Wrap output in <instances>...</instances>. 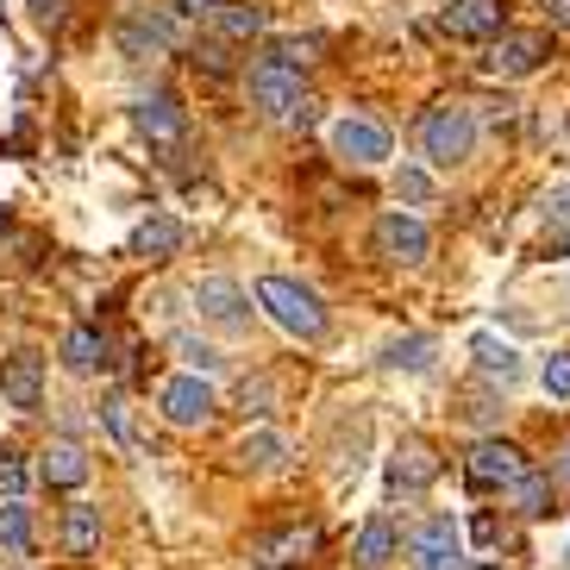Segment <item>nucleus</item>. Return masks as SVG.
Instances as JSON below:
<instances>
[{
    "mask_svg": "<svg viewBox=\"0 0 570 570\" xmlns=\"http://www.w3.org/2000/svg\"><path fill=\"white\" fill-rule=\"evenodd\" d=\"M445 32L452 38H502L508 32L502 0H452L445 7Z\"/></svg>",
    "mask_w": 570,
    "mask_h": 570,
    "instance_id": "obj_13",
    "label": "nucleus"
},
{
    "mask_svg": "<svg viewBox=\"0 0 570 570\" xmlns=\"http://www.w3.org/2000/svg\"><path fill=\"white\" fill-rule=\"evenodd\" d=\"M19 489H26V464H19V452H0V495L19 502Z\"/></svg>",
    "mask_w": 570,
    "mask_h": 570,
    "instance_id": "obj_30",
    "label": "nucleus"
},
{
    "mask_svg": "<svg viewBox=\"0 0 570 570\" xmlns=\"http://www.w3.org/2000/svg\"><path fill=\"white\" fill-rule=\"evenodd\" d=\"M407 558H414V570H464V533H458V520L452 514L420 520L414 539H407Z\"/></svg>",
    "mask_w": 570,
    "mask_h": 570,
    "instance_id": "obj_4",
    "label": "nucleus"
},
{
    "mask_svg": "<svg viewBox=\"0 0 570 570\" xmlns=\"http://www.w3.org/2000/svg\"><path fill=\"white\" fill-rule=\"evenodd\" d=\"M376 252H383L389 264H426V257H433V233H426L414 214H383L376 219Z\"/></svg>",
    "mask_w": 570,
    "mask_h": 570,
    "instance_id": "obj_8",
    "label": "nucleus"
},
{
    "mask_svg": "<svg viewBox=\"0 0 570 570\" xmlns=\"http://www.w3.org/2000/svg\"><path fill=\"white\" fill-rule=\"evenodd\" d=\"M558 476L570 483V439H564V458H558Z\"/></svg>",
    "mask_w": 570,
    "mask_h": 570,
    "instance_id": "obj_39",
    "label": "nucleus"
},
{
    "mask_svg": "<svg viewBox=\"0 0 570 570\" xmlns=\"http://www.w3.org/2000/svg\"><path fill=\"white\" fill-rule=\"evenodd\" d=\"M132 119H138V132L157 138V145H176V138L188 132L183 107L169 101V95H138V101H132Z\"/></svg>",
    "mask_w": 570,
    "mask_h": 570,
    "instance_id": "obj_14",
    "label": "nucleus"
},
{
    "mask_svg": "<svg viewBox=\"0 0 570 570\" xmlns=\"http://www.w3.org/2000/svg\"><path fill=\"white\" fill-rule=\"evenodd\" d=\"M252 101L264 107L269 119H283V126H307V119H314V95L302 88V69L276 63V57H264V63L252 69Z\"/></svg>",
    "mask_w": 570,
    "mask_h": 570,
    "instance_id": "obj_2",
    "label": "nucleus"
},
{
    "mask_svg": "<svg viewBox=\"0 0 570 570\" xmlns=\"http://www.w3.org/2000/svg\"><path fill=\"white\" fill-rule=\"evenodd\" d=\"M420 151L433 157L439 169L464 164V157L476 151V114H470L464 101H439V107H426V119H420Z\"/></svg>",
    "mask_w": 570,
    "mask_h": 570,
    "instance_id": "obj_1",
    "label": "nucleus"
},
{
    "mask_svg": "<svg viewBox=\"0 0 570 570\" xmlns=\"http://www.w3.org/2000/svg\"><path fill=\"white\" fill-rule=\"evenodd\" d=\"M214 19H219V32L226 38H257L269 26V13L257 7V0H233V7H219Z\"/></svg>",
    "mask_w": 570,
    "mask_h": 570,
    "instance_id": "obj_25",
    "label": "nucleus"
},
{
    "mask_svg": "<svg viewBox=\"0 0 570 570\" xmlns=\"http://www.w3.org/2000/svg\"><path fill=\"white\" fill-rule=\"evenodd\" d=\"M552 252H558V257H564V252H570V233H564V238H552Z\"/></svg>",
    "mask_w": 570,
    "mask_h": 570,
    "instance_id": "obj_40",
    "label": "nucleus"
},
{
    "mask_svg": "<svg viewBox=\"0 0 570 570\" xmlns=\"http://www.w3.org/2000/svg\"><path fill=\"white\" fill-rule=\"evenodd\" d=\"M0 395H7L13 407H38V402H45V357H38V352L0 357Z\"/></svg>",
    "mask_w": 570,
    "mask_h": 570,
    "instance_id": "obj_12",
    "label": "nucleus"
},
{
    "mask_svg": "<svg viewBox=\"0 0 570 570\" xmlns=\"http://www.w3.org/2000/svg\"><path fill=\"white\" fill-rule=\"evenodd\" d=\"M314 546H320L314 527H283V533H264L252 552H257V564H307Z\"/></svg>",
    "mask_w": 570,
    "mask_h": 570,
    "instance_id": "obj_15",
    "label": "nucleus"
},
{
    "mask_svg": "<svg viewBox=\"0 0 570 570\" xmlns=\"http://www.w3.org/2000/svg\"><path fill=\"white\" fill-rule=\"evenodd\" d=\"M63 546H69V558H88V552H95V546H101V508L69 502V514H63Z\"/></svg>",
    "mask_w": 570,
    "mask_h": 570,
    "instance_id": "obj_19",
    "label": "nucleus"
},
{
    "mask_svg": "<svg viewBox=\"0 0 570 570\" xmlns=\"http://www.w3.org/2000/svg\"><path fill=\"white\" fill-rule=\"evenodd\" d=\"M202 13H219V0H176V19H202Z\"/></svg>",
    "mask_w": 570,
    "mask_h": 570,
    "instance_id": "obj_35",
    "label": "nucleus"
},
{
    "mask_svg": "<svg viewBox=\"0 0 570 570\" xmlns=\"http://www.w3.org/2000/svg\"><path fill=\"white\" fill-rule=\"evenodd\" d=\"M464 470H470V483L476 489H514L520 476H527V458H520L508 439H476Z\"/></svg>",
    "mask_w": 570,
    "mask_h": 570,
    "instance_id": "obj_6",
    "label": "nucleus"
},
{
    "mask_svg": "<svg viewBox=\"0 0 570 570\" xmlns=\"http://www.w3.org/2000/svg\"><path fill=\"white\" fill-rule=\"evenodd\" d=\"M176 352H183V357H188V364H195V370H214V364H219V357L207 352V345H195V338H183V345H176Z\"/></svg>",
    "mask_w": 570,
    "mask_h": 570,
    "instance_id": "obj_34",
    "label": "nucleus"
},
{
    "mask_svg": "<svg viewBox=\"0 0 570 570\" xmlns=\"http://www.w3.org/2000/svg\"><path fill=\"white\" fill-rule=\"evenodd\" d=\"M63 364H69V370L107 364V333H95V326H76V333L63 338Z\"/></svg>",
    "mask_w": 570,
    "mask_h": 570,
    "instance_id": "obj_23",
    "label": "nucleus"
},
{
    "mask_svg": "<svg viewBox=\"0 0 570 570\" xmlns=\"http://www.w3.org/2000/svg\"><path fill=\"white\" fill-rule=\"evenodd\" d=\"M101 420H107V433H114L119 445L132 452L138 439H132V420H126V402H119V395H107V402H101Z\"/></svg>",
    "mask_w": 570,
    "mask_h": 570,
    "instance_id": "obj_29",
    "label": "nucleus"
},
{
    "mask_svg": "<svg viewBox=\"0 0 570 570\" xmlns=\"http://www.w3.org/2000/svg\"><path fill=\"white\" fill-rule=\"evenodd\" d=\"M32 13L45 19V26H63V19H69V0H32Z\"/></svg>",
    "mask_w": 570,
    "mask_h": 570,
    "instance_id": "obj_33",
    "label": "nucleus"
},
{
    "mask_svg": "<svg viewBox=\"0 0 570 570\" xmlns=\"http://www.w3.org/2000/svg\"><path fill=\"white\" fill-rule=\"evenodd\" d=\"M183 45V19L176 13H151V7H138V13L119 19V51L126 57H164Z\"/></svg>",
    "mask_w": 570,
    "mask_h": 570,
    "instance_id": "obj_5",
    "label": "nucleus"
},
{
    "mask_svg": "<svg viewBox=\"0 0 570 570\" xmlns=\"http://www.w3.org/2000/svg\"><path fill=\"white\" fill-rule=\"evenodd\" d=\"M539 383H546V395L570 402V352H552V357H546V376H539Z\"/></svg>",
    "mask_w": 570,
    "mask_h": 570,
    "instance_id": "obj_28",
    "label": "nucleus"
},
{
    "mask_svg": "<svg viewBox=\"0 0 570 570\" xmlns=\"http://www.w3.org/2000/svg\"><path fill=\"white\" fill-rule=\"evenodd\" d=\"M195 307H202V320H214L226 333H245V326H252L245 288H238L233 276H202V283H195Z\"/></svg>",
    "mask_w": 570,
    "mask_h": 570,
    "instance_id": "obj_9",
    "label": "nucleus"
},
{
    "mask_svg": "<svg viewBox=\"0 0 570 570\" xmlns=\"http://www.w3.org/2000/svg\"><path fill=\"white\" fill-rule=\"evenodd\" d=\"M32 508L26 502H0V552H13V558H32Z\"/></svg>",
    "mask_w": 570,
    "mask_h": 570,
    "instance_id": "obj_21",
    "label": "nucleus"
},
{
    "mask_svg": "<svg viewBox=\"0 0 570 570\" xmlns=\"http://www.w3.org/2000/svg\"><path fill=\"white\" fill-rule=\"evenodd\" d=\"M389 364L395 370H426L433 364V338H402V345H389Z\"/></svg>",
    "mask_w": 570,
    "mask_h": 570,
    "instance_id": "obj_27",
    "label": "nucleus"
},
{
    "mask_svg": "<svg viewBox=\"0 0 570 570\" xmlns=\"http://www.w3.org/2000/svg\"><path fill=\"white\" fill-rule=\"evenodd\" d=\"M389 476H395V489H407V495H414V489H426L439 476L433 445H426V439H402V452H395V470H389Z\"/></svg>",
    "mask_w": 570,
    "mask_h": 570,
    "instance_id": "obj_17",
    "label": "nucleus"
},
{
    "mask_svg": "<svg viewBox=\"0 0 570 570\" xmlns=\"http://www.w3.org/2000/svg\"><path fill=\"white\" fill-rule=\"evenodd\" d=\"M238 458H245L252 470H283V464H288V439H283V433H245Z\"/></svg>",
    "mask_w": 570,
    "mask_h": 570,
    "instance_id": "obj_24",
    "label": "nucleus"
},
{
    "mask_svg": "<svg viewBox=\"0 0 570 570\" xmlns=\"http://www.w3.org/2000/svg\"><path fill=\"white\" fill-rule=\"evenodd\" d=\"M38 476H45L51 489H82V483H88V458H82V445L57 439L51 452H45V464H38Z\"/></svg>",
    "mask_w": 570,
    "mask_h": 570,
    "instance_id": "obj_18",
    "label": "nucleus"
},
{
    "mask_svg": "<svg viewBox=\"0 0 570 570\" xmlns=\"http://www.w3.org/2000/svg\"><path fill=\"white\" fill-rule=\"evenodd\" d=\"M183 219H169V214H151L145 226L132 233V257H151V264H169V257L183 252Z\"/></svg>",
    "mask_w": 570,
    "mask_h": 570,
    "instance_id": "obj_16",
    "label": "nucleus"
},
{
    "mask_svg": "<svg viewBox=\"0 0 570 570\" xmlns=\"http://www.w3.org/2000/svg\"><path fill=\"white\" fill-rule=\"evenodd\" d=\"M546 214L570 219V183H564V188H552V195H546Z\"/></svg>",
    "mask_w": 570,
    "mask_h": 570,
    "instance_id": "obj_36",
    "label": "nucleus"
},
{
    "mask_svg": "<svg viewBox=\"0 0 570 570\" xmlns=\"http://www.w3.org/2000/svg\"><path fill=\"white\" fill-rule=\"evenodd\" d=\"M514 502H520V514H552V476H539V470H527L514 483Z\"/></svg>",
    "mask_w": 570,
    "mask_h": 570,
    "instance_id": "obj_26",
    "label": "nucleus"
},
{
    "mask_svg": "<svg viewBox=\"0 0 570 570\" xmlns=\"http://www.w3.org/2000/svg\"><path fill=\"white\" fill-rule=\"evenodd\" d=\"M470 357H476V370H483V376H502V383H514V376H520V352H514V345H502L495 333L470 338Z\"/></svg>",
    "mask_w": 570,
    "mask_h": 570,
    "instance_id": "obj_20",
    "label": "nucleus"
},
{
    "mask_svg": "<svg viewBox=\"0 0 570 570\" xmlns=\"http://www.w3.org/2000/svg\"><path fill=\"white\" fill-rule=\"evenodd\" d=\"M333 151L345 164H383L389 157V126L383 119H364V114H345L333 126Z\"/></svg>",
    "mask_w": 570,
    "mask_h": 570,
    "instance_id": "obj_10",
    "label": "nucleus"
},
{
    "mask_svg": "<svg viewBox=\"0 0 570 570\" xmlns=\"http://www.w3.org/2000/svg\"><path fill=\"white\" fill-rule=\"evenodd\" d=\"M564 570H570V558H564Z\"/></svg>",
    "mask_w": 570,
    "mask_h": 570,
    "instance_id": "obj_42",
    "label": "nucleus"
},
{
    "mask_svg": "<svg viewBox=\"0 0 570 570\" xmlns=\"http://www.w3.org/2000/svg\"><path fill=\"white\" fill-rule=\"evenodd\" d=\"M257 302H264L269 320H276L283 333H295V338H320V333H326V307H320V295L307 283L264 276V283H257Z\"/></svg>",
    "mask_w": 570,
    "mask_h": 570,
    "instance_id": "obj_3",
    "label": "nucleus"
},
{
    "mask_svg": "<svg viewBox=\"0 0 570 570\" xmlns=\"http://www.w3.org/2000/svg\"><path fill=\"white\" fill-rule=\"evenodd\" d=\"M352 558H357V570H383L389 558H395V527H389V520H364Z\"/></svg>",
    "mask_w": 570,
    "mask_h": 570,
    "instance_id": "obj_22",
    "label": "nucleus"
},
{
    "mask_svg": "<svg viewBox=\"0 0 570 570\" xmlns=\"http://www.w3.org/2000/svg\"><path fill=\"white\" fill-rule=\"evenodd\" d=\"M546 57H552V38L546 32H502L495 45H489L483 69L489 76H533Z\"/></svg>",
    "mask_w": 570,
    "mask_h": 570,
    "instance_id": "obj_7",
    "label": "nucleus"
},
{
    "mask_svg": "<svg viewBox=\"0 0 570 570\" xmlns=\"http://www.w3.org/2000/svg\"><path fill=\"white\" fill-rule=\"evenodd\" d=\"M483 570H502V564H483Z\"/></svg>",
    "mask_w": 570,
    "mask_h": 570,
    "instance_id": "obj_41",
    "label": "nucleus"
},
{
    "mask_svg": "<svg viewBox=\"0 0 570 570\" xmlns=\"http://www.w3.org/2000/svg\"><path fill=\"white\" fill-rule=\"evenodd\" d=\"M495 539H502V527H495V520L483 514V520H476V546H495Z\"/></svg>",
    "mask_w": 570,
    "mask_h": 570,
    "instance_id": "obj_37",
    "label": "nucleus"
},
{
    "mask_svg": "<svg viewBox=\"0 0 570 570\" xmlns=\"http://www.w3.org/2000/svg\"><path fill=\"white\" fill-rule=\"evenodd\" d=\"M195 63H207L214 76H226V69H233V57H226V45H195Z\"/></svg>",
    "mask_w": 570,
    "mask_h": 570,
    "instance_id": "obj_32",
    "label": "nucleus"
},
{
    "mask_svg": "<svg viewBox=\"0 0 570 570\" xmlns=\"http://www.w3.org/2000/svg\"><path fill=\"white\" fill-rule=\"evenodd\" d=\"M164 420L169 426H207L214 420V389L202 376H169L164 383Z\"/></svg>",
    "mask_w": 570,
    "mask_h": 570,
    "instance_id": "obj_11",
    "label": "nucleus"
},
{
    "mask_svg": "<svg viewBox=\"0 0 570 570\" xmlns=\"http://www.w3.org/2000/svg\"><path fill=\"white\" fill-rule=\"evenodd\" d=\"M546 13H552V26H564V32H570V0H546Z\"/></svg>",
    "mask_w": 570,
    "mask_h": 570,
    "instance_id": "obj_38",
    "label": "nucleus"
},
{
    "mask_svg": "<svg viewBox=\"0 0 570 570\" xmlns=\"http://www.w3.org/2000/svg\"><path fill=\"white\" fill-rule=\"evenodd\" d=\"M402 195H407V202H433V183H426V169H402Z\"/></svg>",
    "mask_w": 570,
    "mask_h": 570,
    "instance_id": "obj_31",
    "label": "nucleus"
}]
</instances>
